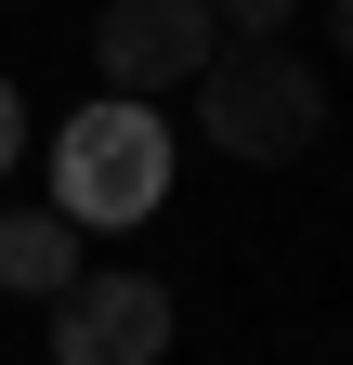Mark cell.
I'll return each instance as SVG.
<instances>
[{
  "label": "cell",
  "mask_w": 353,
  "mask_h": 365,
  "mask_svg": "<svg viewBox=\"0 0 353 365\" xmlns=\"http://www.w3.org/2000/svg\"><path fill=\"white\" fill-rule=\"evenodd\" d=\"M170 339H184V313H170L157 274H92L79 261L53 287V365H170Z\"/></svg>",
  "instance_id": "4"
},
{
  "label": "cell",
  "mask_w": 353,
  "mask_h": 365,
  "mask_svg": "<svg viewBox=\"0 0 353 365\" xmlns=\"http://www.w3.org/2000/svg\"><path fill=\"white\" fill-rule=\"evenodd\" d=\"M327 39H340V66H353V0H327Z\"/></svg>",
  "instance_id": "8"
},
{
  "label": "cell",
  "mask_w": 353,
  "mask_h": 365,
  "mask_svg": "<svg viewBox=\"0 0 353 365\" xmlns=\"http://www.w3.org/2000/svg\"><path fill=\"white\" fill-rule=\"evenodd\" d=\"M170 170H184V144H170V105H144V91H92V105L53 118V209L79 222V235L157 222L170 209Z\"/></svg>",
  "instance_id": "1"
},
{
  "label": "cell",
  "mask_w": 353,
  "mask_h": 365,
  "mask_svg": "<svg viewBox=\"0 0 353 365\" xmlns=\"http://www.w3.org/2000/svg\"><path fill=\"white\" fill-rule=\"evenodd\" d=\"M197 130L223 157L249 170H288V157H314V130H327V78L288 53V39H223V53L197 66Z\"/></svg>",
  "instance_id": "2"
},
{
  "label": "cell",
  "mask_w": 353,
  "mask_h": 365,
  "mask_svg": "<svg viewBox=\"0 0 353 365\" xmlns=\"http://www.w3.org/2000/svg\"><path fill=\"white\" fill-rule=\"evenodd\" d=\"M14 170H26V91L0 78V182H14Z\"/></svg>",
  "instance_id": "7"
},
{
  "label": "cell",
  "mask_w": 353,
  "mask_h": 365,
  "mask_svg": "<svg viewBox=\"0 0 353 365\" xmlns=\"http://www.w3.org/2000/svg\"><path fill=\"white\" fill-rule=\"evenodd\" d=\"M209 53H223V14H209V0H105L92 14V78L105 91H144V105L197 91Z\"/></svg>",
  "instance_id": "3"
},
{
  "label": "cell",
  "mask_w": 353,
  "mask_h": 365,
  "mask_svg": "<svg viewBox=\"0 0 353 365\" xmlns=\"http://www.w3.org/2000/svg\"><path fill=\"white\" fill-rule=\"evenodd\" d=\"M79 261H92V235H79L66 209H0V287L14 300H53Z\"/></svg>",
  "instance_id": "5"
},
{
  "label": "cell",
  "mask_w": 353,
  "mask_h": 365,
  "mask_svg": "<svg viewBox=\"0 0 353 365\" xmlns=\"http://www.w3.org/2000/svg\"><path fill=\"white\" fill-rule=\"evenodd\" d=\"M209 14H223V39H288L301 0H209Z\"/></svg>",
  "instance_id": "6"
}]
</instances>
